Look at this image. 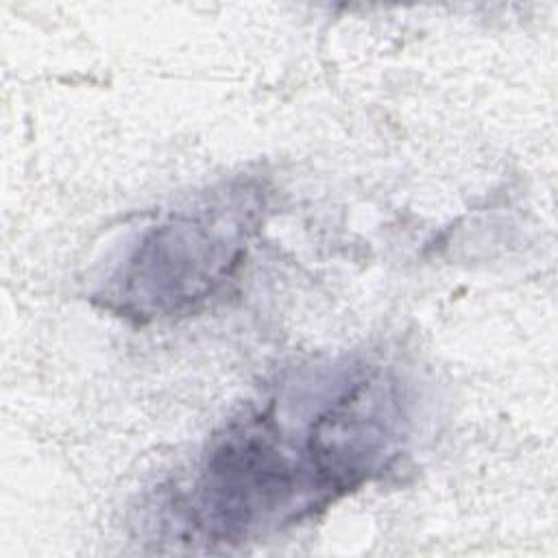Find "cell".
Returning a JSON list of instances; mask_svg holds the SVG:
<instances>
[{"mask_svg": "<svg viewBox=\"0 0 558 558\" xmlns=\"http://www.w3.org/2000/svg\"><path fill=\"white\" fill-rule=\"evenodd\" d=\"M248 225L229 209L203 207L155 227L122 266L111 294L126 316L185 314L229 283L246 253Z\"/></svg>", "mask_w": 558, "mask_h": 558, "instance_id": "6da1fadb", "label": "cell"}]
</instances>
